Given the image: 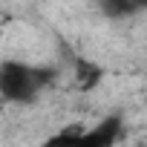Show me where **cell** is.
<instances>
[{
	"instance_id": "6da1fadb",
	"label": "cell",
	"mask_w": 147,
	"mask_h": 147,
	"mask_svg": "<svg viewBox=\"0 0 147 147\" xmlns=\"http://www.w3.org/2000/svg\"><path fill=\"white\" fill-rule=\"evenodd\" d=\"M58 72L49 66H29L20 61H3L0 63V95L12 104H32L38 95L52 87Z\"/></svg>"
},
{
	"instance_id": "7a4b0ae2",
	"label": "cell",
	"mask_w": 147,
	"mask_h": 147,
	"mask_svg": "<svg viewBox=\"0 0 147 147\" xmlns=\"http://www.w3.org/2000/svg\"><path fill=\"white\" fill-rule=\"evenodd\" d=\"M121 136V118L110 115L101 124H95L92 130L84 127H66L63 133L52 136L49 141H43L40 147H113L115 138Z\"/></svg>"
},
{
	"instance_id": "3957f363",
	"label": "cell",
	"mask_w": 147,
	"mask_h": 147,
	"mask_svg": "<svg viewBox=\"0 0 147 147\" xmlns=\"http://www.w3.org/2000/svg\"><path fill=\"white\" fill-rule=\"evenodd\" d=\"M147 0H101V9L107 18H124V15H136L138 9H144Z\"/></svg>"
},
{
	"instance_id": "277c9868",
	"label": "cell",
	"mask_w": 147,
	"mask_h": 147,
	"mask_svg": "<svg viewBox=\"0 0 147 147\" xmlns=\"http://www.w3.org/2000/svg\"><path fill=\"white\" fill-rule=\"evenodd\" d=\"M98 81H101V69L87 63V61H78V84H81V90H92Z\"/></svg>"
}]
</instances>
